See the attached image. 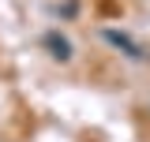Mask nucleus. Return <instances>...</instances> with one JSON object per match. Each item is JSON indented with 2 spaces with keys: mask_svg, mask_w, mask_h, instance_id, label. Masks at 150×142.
<instances>
[{
  "mask_svg": "<svg viewBox=\"0 0 150 142\" xmlns=\"http://www.w3.org/2000/svg\"><path fill=\"white\" fill-rule=\"evenodd\" d=\"M45 49H49V56L60 60V64H68V60H71V41L60 34V30H49V34H45Z\"/></svg>",
  "mask_w": 150,
  "mask_h": 142,
  "instance_id": "obj_2",
  "label": "nucleus"
},
{
  "mask_svg": "<svg viewBox=\"0 0 150 142\" xmlns=\"http://www.w3.org/2000/svg\"><path fill=\"white\" fill-rule=\"evenodd\" d=\"M101 37L109 41L116 53H124L128 60H143V56H146V53H143V45H135V41H131L128 34H120V30H101Z\"/></svg>",
  "mask_w": 150,
  "mask_h": 142,
  "instance_id": "obj_1",
  "label": "nucleus"
}]
</instances>
